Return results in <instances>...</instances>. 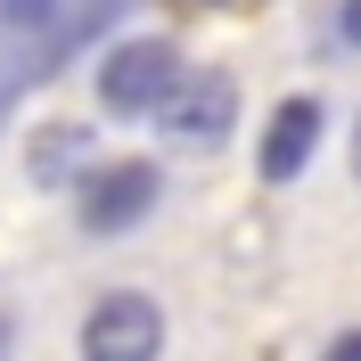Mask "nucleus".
I'll return each mask as SVG.
<instances>
[{
	"instance_id": "nucleus-1",
	"label": "nucleus",
	"mask_w": 361,
	"mask_h": 361,
	"mask_svg": "<svg viewBox=\"0 0 361 361\" xmlns=\"http://www.w3.org/2000/svg\"><path fill=\"white\" fill-rule=\"evenodd\" d=\"M180 49L164 42V33H132V42H115L107 58H99V107L115 115V123H157V107L173 99L180 82Z\"/></svg>"
},
{
	"instance_id": "nucleus-2",
	"label": "nucleus",
	"mask_w": 361,
	"mask_h": 361,
	"mask_svg": "<svg viewBox=\"0 0 361 361\" xmlns=\"http://www.w3.org/2000/svg\"><path fill=\"white\" fill-rule=\"evenodd\" d=\"M157 197H164V173L148 157H107V164H82V180H74V222L90 238H123L157 214Z\"/></svg>"
},
{
	"instance_id": "nucleus-3",
	"label": "nucleus",
	"mask_w": 361,
	"mask_h": 361,
	"mask_svg": "<svg viewBox=\"0 0 361 361\" xmlns=\"http://www.w3.org/2000/svg\"><path fill=\"white\" fill-rule=\"evenodd\" d=\"M164 140L173 148H222L230 132H238V82H230L222 66H205V74H180L173 99L157 107Z\"/></svg>"
},
{
	"instance_id": "nucleus-4",
	"label": "nucleus",
	"mask_w": 361,
	"mask_h": 361,
	"mask_svg": "<svg viewBox=\"0 0 361 361\" xmlns=\"http://www.w3.org/2000/svg\"><path fill=\"white\" fill-rule=\"evenodd\" d=\"M164 353V312H157V295H140V288H115L90 304L82 320V361H157Z\"/></svg>"
},
{
	"instance_id": "nucleus-5",
	"label": "nucleus",
	"mask_w": 361,
	"mask_h": 361,
	"mask_svg": "<svg viewBox=\"0 0 361 361\" xmlns=\"http://www.w3.org/2000/svg\"><path fill=\"white\" fill-rule=\"evenodd\" d=\"M320 140H329V107H320L312 90L279 99V107L263 115V148H255V180H263V189H288V180H304V164L320 157Z\"/></svg>"
},
{
	"instance_id": "nucleus-6",
	"label": "nucleus",
	"mask_w": 361,
	"mask_h": 361,
	"mask_svg": "<svg viewBox=\"0 0 361 361\" xmlns=\"http://www.w3.org/2000/svg\"><path fill=\"white\" fill-rule=\"evenodd\" d=\"M82 164H90V132H82V123H49V132L33 140V180H42V189L82 180Z\"/></svg>"
},
{
	"instance_id": "nucleus-7",
	"label": "nucleus",
	"mask_w": 361,
	"mask_h": 361,
	"mask_svg": "<svg viewBox=\"0 0 361 361\" xmlns=\"http://www.w3.org/2000/svg\"><path fill=\"white\" fill-rule=\"evenodd\" d=\"M320 361H361V329H345V337H329V353Z\"/></svg>"
},
{
	"instance_id": "nucleus-8",
	"label": "nucleus",
	"mask_w": 361,
	"mask_h": 361,
	"mask_svg": "<svg viewBox=\"0 0 361 361\" xmlns=\"http://www.w3.org/2000/svg\"><path fill=\"white\" fill-rule=\"evenodd\" d=\"M337 33H345V42L361 49V0H345V8H337Z\"/></svg>"
},
{
	"instance_id": "nucleus-9",
	"label": "nucleus",
	"mask_w": 361,
	"mask_h": 361,
	"mask_svg": "<svg viewBox=\"0 0 361 361\" xmlns=\"http://www.w3.org/2000/svg\"><path fill=\"white\" fill-rule=\"evenodd\" d=\"M17 353V312H8V304H0V361Z\"/></svg>"
},
{
	"instance_id": "nucleus-10",
	"label": "nucleus",
	"mask_w": 361,
	"mask_h": 361,
	"mask_svg": "<svg viewBox=\"0 0 361 361\" xmlns=\"http://www.w3.org/2000/svg\"><path fill=\"white\" fill-rule=\"evenodd\" d=\"M189 8H263V0H189Z\"/></svg>"
},
{
	"instance_id": "nucleus-11",
	"label": "nucleus",
	"mask_w": 361,
	"mask_h": 361,
	"mask_svg": "<svg viewBox=\"0 0 361 361\" xmlns=\"http://www.w3.org/2000/svg\"><path fill=\"white\" fill-rule=\"evenodd\" d=\"M353 173H361V123H353Z\"/></svg>"
}]
</instances>
